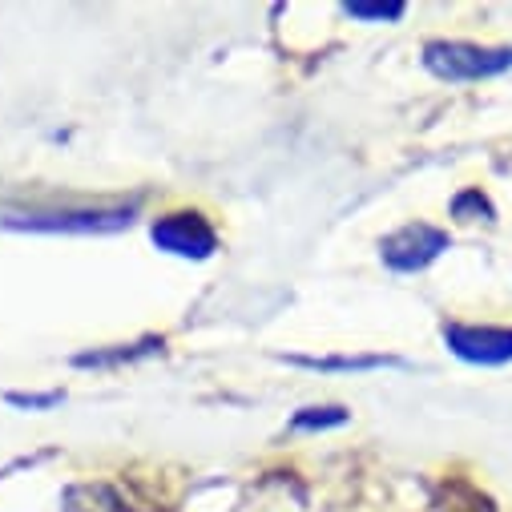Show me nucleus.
Returning <instances> with one entry per match:
<instances>
[{
	"label": "nucleus",
	"mask_w": 512,
	"mask_h": 512,
	"mask_svg": "<svg viewBox=\"0 0 512 512\" xmlns=\"http://www.w3.org/2000/svg\"><path fill=\"white\" fill-rule=\"evenodd\" d=\"M444 339L468 363H508L512 359V331H504V327H448Z\"/></svg>",
	"instance_id": "obj_4"
},
{
	"label": "nucleus",
	"mask_w": 512,
	"mask_h": 512,
	"mask_svg": "<svg viewBox=\"0 0 512 512\" xmlns=\"http://www.w3.org/2000/svg\"><path fill=\"white\" fill-rule=\"evenodd\" d=\"M440 250H448V234L428 226V222H416V226L396 230L388 242H383V259H388V267H396V271H420Z\"/></svg>",
	"instance_id": "obj_2"
},
{
	"label": "nucleus",
	"mask_w": 512,
	"mask_h": 512,
	"mask_svg": "<svg viewBox=\"0 0 512 512\" xmlns=\"http://www.w3.org/2000/svg\"><path fill=\"white\" fill-rule=\"evenodd\" d=\"M347 13L351 17H367V21H396L400 13H404V5H347Z\"/></svg>",
	"instance_id": "obj_6"
},
{
	"label": "nucleus",
	"mask_w": 512,
	"mask_h": 512,
	"mask_svg": "<svg viewBox=\"0 0 512 512\" xmlns=\"http://www.w3.org/2000/svg\"><path fill=\"white\" fill-rule=\"evenodd\" d=\"M154 242L170 254H182V259H206L218 238L202 214H170L154 226Z\"/></svg>",
	"instance_id": "obj_3"
},
{
	"label": "nucleus",
	"mask_w": 512,
	"mask_h": 512,
	"mask_svg": "<svg viewBox=\"0 0 512 512\" xmlns=\"http://www.w3.org/2000/svg\"><path fill=\"white\" fill-rule=\"evenodd\" d=\"M428 69L440 73V77H452V81H464V77H492L500 69L512 65V53L508 49H476V45H428L424 53Z\"/></svg>",
	"instance_id": "obj_1"
},
{
	"label": "nucleus",
	"mask_w": 512,
	"mask_h": 512,
	"mask_svg": "<svg viewBox=\"0 0 512 512\" xmlns=\"http://www.w3.org/2000/svg\"><path fill=\"white\" fill-rule=\"evenodd\" d=\"M343 420H347V412H339V408H307L295 416V428H335Z\"/></svg>",
	"instance_id": "obj_5"
}]
</instances>
